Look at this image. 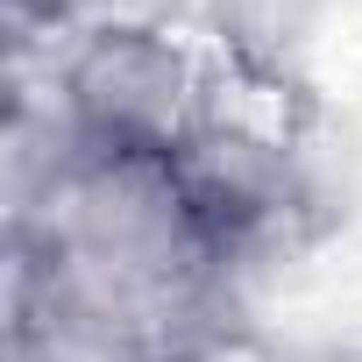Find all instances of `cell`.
<instances>
[{"label": "cell", "mask_w": 362, "mask_h": 362, "mask_svg": "<svg viewBox=\"0 0 362 362\" xmlns=\"http://www.w3.org/2000/svg\"><path fill=\"white\" fill-rule=\"evenodd\" d=\"M199 71L163 22H93L64 57V100L93 149L177 156L199 135Z\"/></svg>", "instance_id": "obj_1"}]
</instances>
